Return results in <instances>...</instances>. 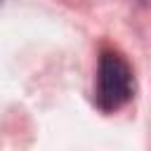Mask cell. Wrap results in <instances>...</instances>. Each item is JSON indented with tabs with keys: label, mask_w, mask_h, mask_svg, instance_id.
Masks as SVG:
<instances>
[{
	"label": "cell",
	"mask_w": 151,
	"mask_h": 151,
	"mask_svg": "<svg viewBox=\"0 0 151 151\" xmlns=\"http://www.w3.org/2000/svg\"><path fill=\"white\" fill-rule=\"evenodd\" d=\"M134 94V73L127 59L113 50L104 47L97 59L94 73V104L101 113L120 111Z\"/></svg>",
	"instance_id": "obj_1"
},
{
	"label": "cell",
	"mask_w": 151,
	"mask_h": 151,
	"mask_svg": "<svg viewBox=\"0 0 151 151\" xmlns=\"http://www.w3.org/2000/svg\"><path fill=\"white\" fill-rule=\"evenodd\" d=\"M0 5H2V0H0Z\"/></svg>",
	"instance_id": "obj_2"
}]
</instances>
